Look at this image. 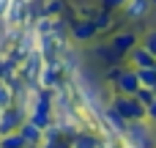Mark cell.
Wrapping results in <instances>:
<instances>
[{
    "mask_svg": "<svg viewBox=\"0 0 156 148\" xmlns=\"http://www.w3.org/2000/svg\"><path fill=\"white\" fill-rule=\"evenodd\" d=\"M112 107L129 121V124H134V121H145V104L137 99V96H123V93H115L112 96Z\"/></svg>",
    "mask_w": 156,
    "mask_h": 148,
    "instance_id": "cell-1",
    "label": "cell"
},
{
    "mask_svg": "<svg viewBox=\"0 0 156 148\" xmlns=\"http://www.w3.org/2000/svg\"><path fill=\"white\" fill-rule=\"evenodd\" d=\"M110 82H112V91L123 93V96H134L140 91V80H137V69L134 66H121L118 77L110 80Z\"/></svg>",
    "mask_w": 156,
    "mask_h": 148,
    "instance_id": "cell-2",
    "label": "cell"
},
{
    "mask_svg": "<svg viewBox=\"0 0 156 148\" xmlns=\"http://www.w3.org/2000/svg\"><path fill=\"white\" fill-rule=\"evenodd\" d=\"M25 118H27V113L16 102L8 104V107H3V113H0V137L8 135V132H19V126L25 124Z\"/></svg>",
    "mask_w": 156,
    "mask_h": 148,
    "instance_id": "cell-3",
    "label": "cell"
},
{
    "mask_svg": "<svg viewBox=\"0 0 156 148\" xmlns=\"http://www.w3.org/2000/svg\"><path fill=\"white\" fill-rule=\"evenodd\" d=\"M110 47H112L121 58H126V55L137 47V33H134V30H118V33H112Z\"/></svg>",
    "mask_w": 156,
    "mask_h": 148,
    "instance_id": "cell-4",
    "label": "cell"
},
{
    "mask_svg": "<svg viewBox=\"0 0 156 148\" xmlns=\"http://www.w3.org/2000/svg\"><path fill=\"white\" fill-rule=\"evenodd\" d=\"M126 60H129V66H134V69H151V66H156V55L148 47H143V44H137V47L126 55Z\"/></svg>",
    "mask_w": 156,
    "mask_h": 148,
    "instance_id": "cell-5",
    "label": "cell"
},
{
    "mask_svg": "<svg viewBox=\"0 0 156 148\" xmlns=\"http://www.w3.org/2000/svg\"><path fill=\"white\" fill-rule=\"evenodd\" d=\"M96 33H99V30H96L93 19H74V22H71V38H74V41H90Z\"/></svg>",
    "mask_w": 156,
    "mask_h": 148,
    "instance_id": "cell-6",
    "label": "cell"
},
{
    "mask_svg": "<svg viewBox=\"0 0 156 148\" xmlns=\"http://www.w3.org/2000/svg\"><path fill=\"white\" fill-rule=\"evenodd\" d=\"M71 148H101V135L80 129V132L71 135Z\"/></svg>",
    "mask_w": 156,
    "mask_h": 148,
    "instance_id": "cell-7",
    "label": "cell"
},
{
    "mask_svg": "<svg viewBox=\"0 0 156 148\" xmlns=\"http://www.w3.org/2000/svg\"><path fill=\"white\" fill-rule=\"evenodd\" d=\"M19 135L25 137L27 146H41V143H44V129H41L38 124H33L30 118H25V124L19 126Z\"/></svg>",
    "mask_w": 156,
    "mask_h": 148,
    "instance_id": "cell-8",
    "label": "cell"
},
{
    "mask_svg": "<svg viewBox=\"0 0 156 148\" xmlns=\"http://www.w3.org/2000/svg\"><path fill=\"white\" fill-rule=\"evenodd\" d=\"M151 8H154L151 0H126V5H123V16H126V19H143V16H148Z\"/></svg>",
    "mask_w": 156,
    "mask_h": 148,
    "instance_id": "cell-9",
    "label": "cell"
},
{
    "mask_svg": "<svg viewBox=\"0 0 156 148\" xmlns=\"http://www.w3.org/2000/svg\"><path fill=\"white\" fill-rule=\"evenodd\" d=\"M96 58H99V60H104L107 66H115V63H121V60H123V58H121V55H118V52H115L110 44H101V47H96Z\"/></svg>",
    "mask_w": 156,
    "mask_h": 148,
    "instance_id": "cell-10",
    "label": "cell"
},
{
    "mask_svg": "<svg viewBox=\"0 0 156 148\" xmlns=\"http://www.w3.org/2000/svg\"><path fill=\"white\" fill-rule=\"evenodd\" d=\"M0 148H27V143L19 132H8V135L0 137Z\"/></svg>",
    "mask_w": 156,
    "mask_h": 148,
    "instance_id": "cell-11",
    "label": "cell"
},
{
    "mask_svg": "<svg viewBox=\"0 0 156 148\" xmlns=\"http://www.w3.org/2000/svg\"><path fill=\"white\" fill-rule=\"evenodd\" d=\"M93 25H96V30H99V33H101V30H107V27L112 25V11L99 8V11H96V16H93Z\"/></svg>",
    "mask_w": 156,
    "mask_h": 148,
    "instance_id": "cell-12",
    "label": "cell"
},
{
    "mask_svg": "<svg viewBox=\"0 0 156 148\" xmlns=\"http://www.w3.org/2000/svg\"><path fill=\"white\" fill-rule=\"evenodd\" d=\"M60 11H63V3L60 0H44L41 3V14L44 16H60Z\"/></svg>",
    "mask_w": 156,
    "mask_h": 148,
    "instance_id": "cell-13",
    "label": "cell"
},
{
    "mask_svg": "<svg viewBox=\"0 0 156 148\" xmlns=\"http://www.w3.org/2000/svg\"><path fill=\"white\" fill-rule=\"evenodd\" d=\"M14 102H16V96H14L11 85H8L5 80H0V107H8V104H14Z\"/></svg>",
    "mask_w": 156,
    "mask_h": 148,
    "instance_id": "cell-14",
    "label": "cell"
},
{
    "mask_svg": "<svg viewBox=\"0 0 156 148\" xmlns=\"http://www.w3.org/2000/svg\"><path fill=\"white\" fill-rule=\"evenodd\" d=\"M134 96H137V99H140L143 104H151V102H154V99H156V93H154V91H151V88H140V91H137Z\"/></svg>",
    "mask_w": 156,
    "mask_h": 148,
    "instance_id": "cell-15",
    "label": "cell"
},
{
    "mask_svg": "<svg viewBox=\"0 0 156 148\" xmlns=\"http://www.w3.org/2000/svg\"><path fill=\"white\" fill-rule=\"evenodd\" d=\"M143 47H148V49L156 55V30H148V33H145V38H143Z\"/></svg>",
    "mask_w": 156,
    "mask_h": 148,
    "instance_id": "cell-16",
    "label": "cell"
},
{
    "mask_svg": "<svg viewBox=\"0 0 156 148\" xmlns=\"http://www.w3.org/2000/svg\"><path fill=\"white\" fill-rule=\"evenodd\" d=\"M126 5V0H101V8H107V11H115V8H123Z\"/></svg>",
    "mask_w": 156,
    "mask_h": 148,
    "instance_id": "cell-17",
    "label": "cell"
},
{
    "mask_svg": "<svg viewBox=\"0 0 156 148\" xmlns=\"http://www.w3.org/2000/svg\"><path fill=\"white\" fill-rule=\"evenodd\" d=\"M145 121L156 124V99L151 102V104H145Z\"/></svg>",
    "mask_w": 156,
    "mask_h": 148,
    "instance_id": "cell-18",
    "label": "cell"
},
{
    "mask_svg": "<svg viewBox=\"0 0 156 148\" xmlns=\"http://www.w3.org/2000/svg\"><path fill=\"white\" fill-rule=\"evenodd\" d=\"M151 5H156V0H151Z\"/></svg>",
    "mask_w": 156,
    "mask_h": 148,
    "instance_id": "cell-19",
    "label": "cell"
},
{
    "mask_svg": "<svg viewBox=\"0 0 156 148\" xmlns=\"http://www.w3.org/2000/svg\"><path fill=\"white\" fill-rule=\"evenodd\" d=\"M27 148H38V146H27Z\"/></svg>",
    "mask_w": 156,
    "mask_h": 148,
    "instance_id": "cell-20",
    "label": "cell"
},
{
    "mask_svg": "<svg viewBox=\"0 0 156 148\" xmlns=\"http://www.w3.org/2000/svg\"><path fill=\"white\" fill-rule=\"evenodd\" d=\"M0 113H3V107H0Z\"/></svg>",
    "mask_w": 156,
    "mask_h": 148,
    "instance_id": "cell-21",
    "label": "cell"
}]
</instances>
